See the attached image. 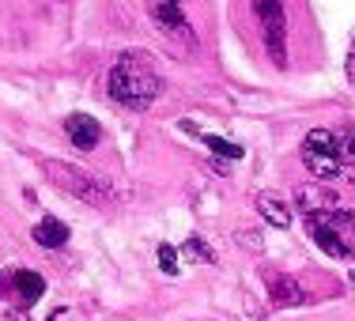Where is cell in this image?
I'll use <instances>...</instances> for the list:
<instances>
[{
    "label": "cell",
    "mask_w": 355,
    "mask_h": 321,
    "mask_svg": "<svg viewBox=\"0 0 355 321\" xmlns=\"http://www.w3.org/2000/svg\"><path fill=\"white\" fill-rule=\"evenodd\" d=\"M159 91H163V80H159V69L148 53L129 49V53H121L114 61V69H110V98L117 106L140 114V110H148L159 98Z\"/></svg>",
    "instance_id": "6da1fadb"
},
{
    "label": "cell",
    "mask_w": 355,
    "mask_h": 321,
    "mask_svg": "<svg viewBox=\"0 0 355 321\" xmlns=\"http://www.w3.org/2000/svg\"><path fill=\"white\" fill-rule=\"evenodd\" d=\"M42 171H46L49 178L61 185L69 197L83 200V205H110V200H114L110 182L95 178V174H87V171H80V166H69V163H53V159H46V163H42Z\"/></svg>",
    "instance_id": "7a4b0ae2"
},
{
    "label": "cell",
    "mask_w": 355,
    "mask_h": 321,
    "mask_svg": "<svg viewBox=\"0 0 355 321\" xmlns=\"http://www.w3.org/2000/svg\"><path fill=\"white\" fill-rule=\"evenodd\" d=\"M148 15L155 19L159 35L166 38V49L174 57H189L197 49V35H193L189 19H185V12L174 0H148Z\"/></svg>",
    "instance_id": "3957f363"
},
{
    "label": "cell",
    "mask_w": 355,
    "mask_h": 321,
    "mask_svg": "<svg viewBox=\"0 0 355 321\" xmlns=\"http://www.w3.org/2000/svg\"><path fill=\"white\" fill-rule=\"evenodd\" d=\"M253 12L261 19V35H265V49L272 57L276 69H287V12L284 0H253Z\"/></svg>",
    "instance_id": "277c9868"
},
{
    "label": "cell",
    "mask_w": 355,
    "mask_h": 321,
    "mask_svg": "<svg viewBox=\"0 0 355 321\" xmlns=\"http://www.w3.org/2000/svg\"><path fill=\"white\" fill-rule=\"evenodd\" d=\"M42 291H46V280L38 272H31V268H12V272L0 276V299H12L23 310L35 306L42 299Z\"/></svg>",
    "instance_id": "5b68a950"
},
{
    "label": "cell",
    "mask_w": 355,
    "mask_h": 321,
    "mask_svg": "<svg viewBox=\"0 0 355 321\" xmlns=\"http://www.w3.org/2000/svg\"><path fill=\"white\" fill-rule=\"evenodd\" d=\"M64 137L76 151H95L98 140H103V125L91 114H69L64 117Z\"/></svg>",
    "instance_id": "8992f818"
},
{
    "label": "cell",
    "mask_w": 355,
    "mask_h": 321,
    "mask_svg": "<svg viewBox=\"0 0 355 321\" xmlns=\"http://www.w3.org/2000/svg\"><path fill=\"white\" fill-rule=\"evenodd\" d=\"M306 231H310V238L318 242V250L321 253H329V257H352V246L344 242V234L336 231V227H329L321 216H306Z\"/></svg>",
    "instance_id": "52a82bcc"
},
{
    "label": "cell",
    "mask_w": 355,
    "mask_h": 321,
    "mask_svg": "<svg viewBox=\"0 0 355 321\" xmlns=\"http://www.w3.org/2000/svg\"><path fill=\"white\" fill-rule=\"evenodd\" d=\"M265 287H268V299H272V306H306L310 295L306 287H302L299 280H291V276H265Z\"/></svg>",
    "instance_id": "ba28073f"
},
{
    "label": "cell",
    "mask_w": 355,
    "mask_h": 321,
    "mask_svg": "<svg viewBox=\"0 0 355 321\" xmlns=\"http://www.w3.org/2000/svg\"><path fill=\"white\" fill-rule=\"evenodd\" d=\"M295 205H299L302 216H321V212H329V208H340V197H336L333 189H325V182H321V185H302V189L295 193Z\"/></svg>",
    "instance_id": "9c48e42d"
},
{
    "label": "cell",
    "mask_w": 355,
    "mask_h": 321,
    "mask_svg": "<svg viewBox=\"0 0 355 321\" xmlns=\"http://www.w3.org/2000/svg\"><path fill=\"white\" fill-rule=\"evenodd\" d=\"M302 163H306V171L314 174L318 182H325V185L333 178H340V171H344L329 151H318V148H302Z\"/></svg>",
    "instance_id": "30bf717a"
},
{
    "label": "cell",
    "mask_w": 355,
    "mask_h": 321,
    "mask_svg": "<svg viewBox=\"0 0 355 321\" xmlns=\"http://www.w3.org/2000/svg\"><path fill=\"white\" fill-rule=\"evenodd\" d=\"M31 238H35L38 246H46V250H61L64 242H69V227H64L61 219H42V223H35Z\"/></svg>",
    "instance_id": "8fae6325"
},
{
    "label": "cell",
    "mask_w": 355,
    "mask_h": 321,
    "mask_svg": "<svg viewBox=\"0 0 355 321\" xmlns=\"http://www.w3.org/2000/svg\"><path fill=\"white\" fill-rule=\"evenodd\" d=\"M257 212L265 216L272 227H280V231H284V227H291V212H287V205H284V200H276V197H268V193H261V197H257Z\"/></svg>",
    "instance_id": "7c38bea8"
},
{
    "label": "cell",
    "mask_w": 355,
    "mask_h": 321,
    "mask_svg": "<svg viewBox=\"0 0 355 321\" xmlns=\"http://www.w3.org/2000/svg\"><path fill=\"white\" fill-rule=\"evenodd\" d=\"M333 155L340 166H355V132L352 129H333Z\"/></svg>",
    "instance_id": "4fadbf2b"
},
{
    "label": "cell",
    "mask_w": 355,
    "mask_h": 321,
    "mask_svg": "<svg viewBox=\"0 0 355 321\" xmlns=\"http://www.w3.org/2000/svg\"><path fill=\"white\" fill-rule=\"evenodd\" d=\"M200 140H205V148L216 151L219 159H242V148H239V144H231V140H223V137H200Z\"/></svg>",
    "instance_id": "5bb4252c"
},
{
    "label": "cell",
    "mask_w": 355,
    "mask_h": 321,
    "mask_svg": "<svg viewBox=\"0 0 355 321\" xmlns=\"http://www.w3.org/2000/svg\"><path fill=\"white\" fill-rule=\"evenodd\" d=\"M185 257H193V261H200V265H212L216 261V253H212V246H205L200 238H185Z\"/></svg>",
    "instance_id": "9a60e30c"
},
{
    "label": "cell",
    "mask_w": 355,
    "mask_h": 321,
    "mask_svg": "<svg viewBox=\"0 0 355 321\" xmlns=\"http://www.w3.org/2000/svg\"><path fill=\"white\" fill-rule=\"evenodd\" d=\"M159 268H163L166 276H174V272H178V250H174V246H166V242L159 246Z\"/></svg>",
    "instance_id": "2e32d148"
},
{
    "label": "cell",
    "mask_w": 355,
    "mask_h": 321,
    "mask_svg": "<svg viewBox=\"0 0 355 321\" xmlns=\"http://www.w3.org/2000/svg\"><path fill=\"white\" fill-rule=\"evenodd\" d=\"M348 80H355V42H352V49H348Z\"/></svg>",
    "instance_id": "e0dca14e"
},
{
    "label": "cell",
    "mask_w": 355,
    "mask_h": 321,
    "mask_svg": "<svg viewBox=\"0 0 355 321\" xmlns=\"http://www.w3.org/2000/svg\"><path fill=\"white\" fill-rule=\"evenodd\" d=\"M352 284H355V276H352Z\"/></svg>",
    "instance_id": "ac0fdd59"
},
{
    "label": "cell",
    "mask_w": 355,
    "mask_h": 321,
    "mask_svg": "<svg viewBox=\"0 0 355 321\" xmlns=\"http://www.w3.org/2000/svg\"><path fill=\"white\" fill-rule=\"evenodd\" d=\"M174 4H178V0H174Z\"/></svg>",
    "instance_id": "d6986e66"
}]
</instances>
